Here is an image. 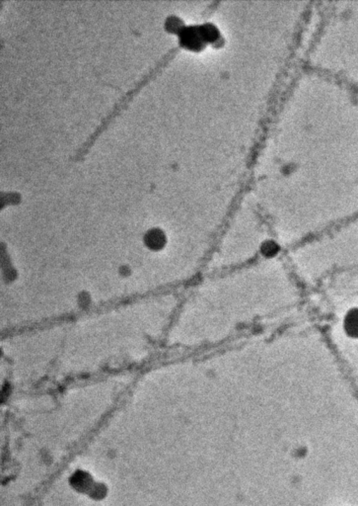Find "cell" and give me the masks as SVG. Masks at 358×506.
I'll list each match as a JSON object with an SVG mask.
<instances>
[{
  "label": "cell",
  "instance_id": "obj_2",
  "mask_svg": "<svg viewBox=\"0 0 358 506\" xmlns=\"http://www.w3.org/2000/svg\"><path fill=\"white\" fill-rule=\"evenodd\" d=\"M263 251L266 254H268H268L272 255V254L277 253V246L273 243L266 244L265 246H263Z\"/></svg>",
  "mask_w": 358,
  "mask_h": 506
},
{
  "label": "cell",
  "instance_id": "obj_1",
  "mask_svg": "<svg viewBox=\"0 0 358 506\" xmlns=\"http://www.w3.org/2000/svg\"><path fill=\"white\" fill-rule=\"evenodd\" d=\"M345 333L352 338H358V309H352L345 319Z\"/></svg>",
  "mask_w": 358,
  "mask_h": 506
}]
</instances>
